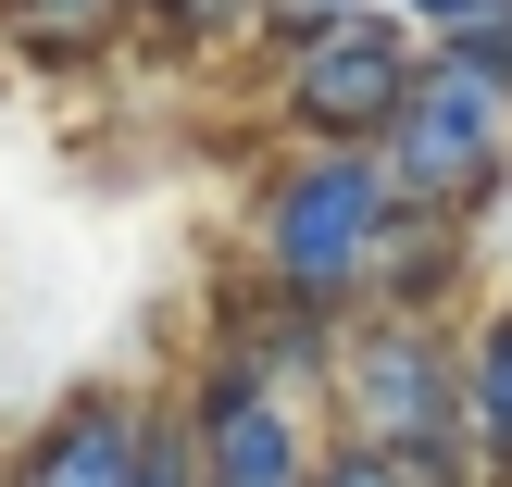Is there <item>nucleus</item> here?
<instances>
[{
    "label": "nucleus",
    "mask_w": 512,
    "mask_h": 487,
    "mask_svg": "<svg viewBox=\"0 0 512 487\" xmlns=\"http://www.w3.org/2000/svg\"><path fill=\"white\" fill-rule=\"evenodd\" d=\"M188 463H200V487H300V475H313V463H300V438H288V413H275L250 375H213V388H200Z\"/></svg>",
    "instance_id": "3"
},
{
    "label": "nucleus",
    "mask_w": 512,
    "mask_h": 487,
    "mask_svg": "<svg viewBox=\"0 0 512 487\" xmlns=\"http://www.w3.org/2000/svg\"><path fill=\"white\" fill-rule=\"evenodd\" d=\"M413 13H438V25H488V13H512V0H413Z\"/></svg>",
    "instance_id": "10"
},
{
    "label": "nucleus",
    "mask_w": 512,
    "mask_h": 487,
    "mask_svg": "<svg viewBox=\"0 0 512 487\" xmlns=\"http://www.w3.org/2000/svg\"><path fill=\"white\" fill-rule=\"evenodd\" d=\"M475 438L512 463V313H488V338H475Z\"/></svg>",
    "instance_id": "7"
},
{
    "label": "nucleus",
    "mask_w": 512,
    "mask_h": 487,
    "mask_svg": "<svg viewBox=\"0 0 512 487\" xmlns=\"http://www.w3.org/2000/svg\"><path fill=\"white\" fill-rule=\"evenodd\" d=\"M400 88H413L400 38L350 13V25H325V38H313V75H300V113H313V125H375V113H400Z\"/></svg>",
    "instance_id": "4"
},
{
    "label": "nucleus",
    "mask_w": 512,
    "mask_h": 487,
    "mask_svg": "<svg viewBox=\"0 0 512 487\" xmlns=\"http://www.w3.org/2000/svg\"><path fill=\"white\" fill-rule=\"evenodd\" d=\"M375 238H388V175H375V150H325V163H300L288 188L263 200V263L288 300H350L375 275Z\"/></svg>",
    "instance_id": "1"
},
{
    "label": "nucleus",
    "mask_w": 512,
    "mask_h": 487,
    "mask_svg": "<svg viewBox=\"0 0 512 487\" xmlns=\"http://www.w3.org/2000/svg\"><path fill=\"white\" fill-rule=\"evenodd\" d=\"M500 88H512V75H488V63L413 75L400 113H388V150H375L388 200H400V188H413V200H450L463 175H488V150H500Z\"/></svg>",
    "instance_id": "2"
},
{
    "label": "nucleus",
    "mask_w": 512,
    "mask_h": 487,
    "mask_svg": "<svg viewBox=\"0 0 512 487\" xmlns=\"http://www.w3.org/2000/svg\"><path fill=\"white\" fill-rule=\"evenodd\" d=\"M500 38H512V13H500Z\"/></svg>",
    "instance_id": "12"
},
{
    "label": "nucleus",
    "mask_w": 512,
    "mask_h": 487,
    "mask_svg": "<svg viewBox=\"0 0 512 487\" xmlns=\"http://www.w3.org/2000/svg\"><path fill=\"white\" fill-rule=\"evenodd\" d=\"M138 425H150V413H138V400H113V388L75 400V413L25 450V487H138Z\"/></svg>",
    "instance_id": "5"
},
{
    "label": "nucleus",
    "mask_w": 512,
    "mask_h": 487,
    "mask_svg": "<svg viewBox=\"0 0 512 487\" xmlns=\"http://www.w3.org/2000/svg\"><path fill=\"white\" fill-rule=\"evenodd\" d=\"M300 487H413V475H400L388 450H338V463H325V475H300Z\"/></svg>",
    "instance_id": "9"
},
{
    "label": "nucleus",
    "mask_w": 512,
    "mask_h": 487,
    "mask_svg": "<svg viewBox=\"0 0 512 487\" xmlns=\"http://www.w3.org/2000/svg\"><path fill=\"white\" fill-rule=\"evenodd\" d=\"M288 13H325V0H288Z\"/></svg>",
    "instance_id": "11"
},
{
    "label": "nucleus",
    "mask_w": 512,
    "mask_h": 487,
    "mask_svg": "<svg viewBox=\"0 0 512 487\" xmlns=\"http://www.w3.org/2000/svg\"><path fill=\"white\" fill-rule=\"evenodd\" d=\"M363 413L388 425V438H413V450H438V438H450V413H438V388H425V350H413V338H388V350H375Z\"/></svg>",
    "instance_id": "6"
},
{
    "label": "nucleus",
    "mask_w": 512,
    "mask_h": 487,
    "mask_svg": "<svg viewBox=\"0 0 512 487\" xmlns=\"http://www.w3.org/2000/svg\"><path fill=\"white\" fill-rule=\"evenodd\" d=\"M0 13H13L25 50H88L100 25H113V0H0Z\"/></svg>",
    "instance_id": "8"
}]
</instances>
